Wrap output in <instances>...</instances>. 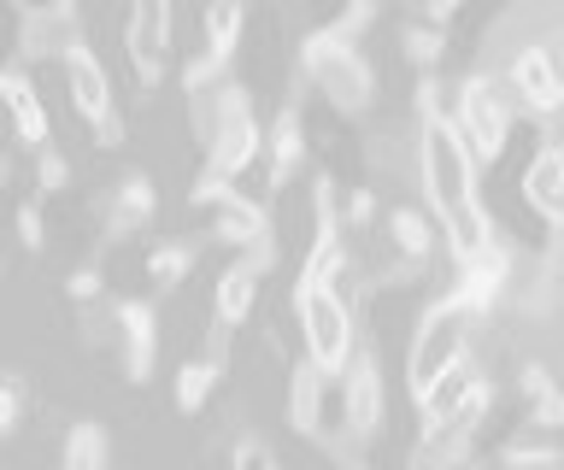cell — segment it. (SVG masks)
Returning <instances> with one entry per match:
<instances>
[{"mask_svg": "<svg viewBox=\"0 0 564 470\" xmlns=\"http://www.w3.org/2000/svg\"><path fill=\"white\" fill-rule=\"evenodd\" d=\"M435 95L441 89H423V100H417V112H423L417 171H423V188H430V206L441 218V236H447L453 259H476V253L500 248V241H494V218H488L482 195H476V160L453 124V107H441Z\"/></svg>", "mask_w": 564, "mask_h": 470, "instance_id": "6da1fadb", "label": "cell"}, {"mask_svg": "<svg viewBox=\"0 0 564 470\" xmlns=\"http://www.w3.org/2000/svg\"><path fill=\"white\" fill-rule=\"evenodd\" d=\"M476 324H482V306H476L470 294H458V288H447L430 311H423L417 336H412V353H405V389H412V400L430 394L458 359H470Z\"/></svg>", "mask_w": 564, "mask_h": 470, "instance_id": "7a4b0ae2", "label": "cell"}, {"mask_svg": "<svg viewBox=\"0 0 564 470\" xmlns=\"http://www.w3.org/2000/svg\"><path fill=\"white\" fill-rule=\"evenodd\" d=\"M200 130H206V171L224 183H236L264 147V130H259L253 100H247L241 83H218L200 100Z\"/></svg>", "mask_w": 564, "mask_h": 470, "instance_id": "3957f363", "label": "cell"}, {"mask_svg": "<svg viewBox=\"0 0 564 470\" xmlns=\"http://www.w3.org/2000/svg\"><path fill=\"white\" fill-rule=\"evenodd\" d=\"M300 65H306V77H312L341 112H365V107H370L377 72H370V59L352 47V30H347V24H329V30H317V36H306V47H300Z\"/></svg>", "mask_w": 564, "mask_h": 470, "instance_id": "277c9868", "label": "cell"}, {"mask_svg": "<svg viewBox=\"0 0 564 470\" xmlns=\"http://www.w3.org/2000/svg\"><path fill=\"white\" fill-rule=\"evenodd\" d=\"M294 306H300V329H306V359L317 364V371L341 376L347 364H352V353H359L352 306L335 288H312V283L294 288Z\"/></svg>", "mask_w": 564, "mask_h": 470, "instance_id": "5b68a950", "label": "cell"}, {"mask_svg": "<svg viewBox=\"0 0 564 470\" xmlns=\"http://www.w3.org/2000/svg\"><path fill=\"white\" fill-rule=\"evenodd\" d=\"M453 124H458V135H465L476 165L500 160L506 135H511V95H500L494 77H465V89H458V100H453Z\"/></svg>", "mask_w": 564, "mask_h": 470, "instance_id": "8992f818", "label": "cell"}, {"mask_svg": "<svg viewBox=\"0 0 564 470\" xmlns=\"http://www.w3.org/2000/svg\"><path fill=\"white\" fill-rule=\"evenodd\" d=\"M194 200L212 206V230H218L236 253H276V241H271V212H264L259 200H247L236 183H224V177H200V188H194Z\"/></svg>", "mask_w": 564, "mask_h": 470, "instance_id": "52a82bcc", "label": "cell"}, {"mask_svg": "<svg viewBox=\"0 0 564 470\" xmlns=\"http://www.w3.org/2000/svg\"><path fill=\"white\" fill-rule=\"evenodd\" d=\"M65 77H70V100H77V112L95 124L100 142H118L123 135V118L112 107V83H106V65L88 54L83 42H70L65 47Z\"/></svg>", "mask_w": 564, "mask_h": 470, "instance_id": "ba28073f", "label": "cell"}, {"mask_svg": "<svg viewBox=\"0 0 564 470\" xmlns=\"http://www.w3.org/2000/svg\"><path fill=\"white\" fill-rule=\"evenodd\" d=\"M123 47H130V65H135L141 89H159L165 54H171V0H135L130 24H123Z\"/></svg>", "mask_w": 564, "mask_h": 470, "instance_id": "9c48e42d", "label": "cell"}, {"mask_svg": "<svg viewBox=\"0 0 564 470\" xmlns=\"http://www.w3.org/2000/svg\"><path fill=\"white\" fill-rule=\"evenodd\" d=\"M341 424L352 441H370L382 429V359L377 347H359L341 371Z\"/></svg>", "mask_w": 564, "mask_h": 470, "instance_id": "30bf717a", "label": "cell"}, {"mask_svg": "<svg viewBox=\"0 0 564 470\" xmlns=\"http://www.w3.org/2000/svg\"><path fill=\"white\" fill-rule=\"evenodd\" d=\"M506 89L523 100L529 112H558L564 107V65L553 59V47H523L506 65Z\"/></svg>", "mask_w": 564, "mask_h": 470, "instance_id": "8fae6325", "label": "cell"}, {"mask_svg": "<svg viewBox=\"0 0 564 470\" xmlns=\"http://www.w3.org/2000/svg\"><path fill=\"white\" fill-rule=\"evenodd\" d=\"M276 253H236L218 276V294H212V324L224 329H241L247 311H253V294H259V276L271 271Z\"/></svg>", "mask_w": 564, "mask_h": 470, "instance_id": "7c38bea8", "label": "cell"}, {"mask_svg": "<svg viewBox=\"0 0 564 470\" xmlns=\"http://www.w3.org/2000/svg\"><path fill=\"white\" fill-rule=\"evenodd\" d=\"M153 306L148 300H118V336H123V376L148 382L153 376V353H159V329H153Z\"/></svg>", "mask_w": 564, "mask_h": 470, "instance_id": "4fadbf2b", "label": "cell"}, {"mask_svg": "<svg viewBox=\"0 0 564 470\" xmlns=\"http://www.w3.org/2000/svg\"><path fill=\"white\" fill-rule=\"evenodd\" d=\"M523 200L535 206L546 223H564V142L535 147V160L523 171Z\"/></svg>", "mask_w": 564, "mask_h": 470, "instance_id": "5bb4252c", "label": "cell"}, {"mask_svg": "<svg viewBox=\"0 0 564 470\" xmlns=\"http://www.w3.org/2000/svg\"><path fill=\"white\" fill-rule=\"evenodd\" d=\"M300 153H306V118H300V107L289 100V107L271 118V130H264V171H271L276 188L300 171Z\"/></svg>", "mask_w": 564, "mask_h": 470, "instance_id": "9a60e30c", "label": "cell"}, {"mask_svg": "<svg viewBox=\"0 0 564 470\" xmlns=\"http://www.w3.org/2000/svg\"><path fill=\"white\" fill-rule=\"evenodd\" d=\"M476 382H482V376H476V364H470V359H458L453 371H447V376H441L430 394L417 400L423 429H435V424H458V412H465V400L476 394Z\"/></svg>", "mask_w": 564, "mask_h": 470, "instance_id": "2e32d148", "label": "cell"}, {"mask_svg": "<svg viewBox=\"0 0 564 470\" xmlns=\"http://www.w3.org/2000/svg\"><path fill=\"white\" fill-rule=\"evenodd\" d=\"M324 394H329V371H317V364H294L289 376V424L300 435H317L324 429Z\"/></svg>", "mask_w": 564, "mask_h": 470, "instance_id": "e0dca14e", "label": "cell"}, {"mask_svg": "<svg viewBox=\"0 0 564 470\" xmlns=\"http://www.w3.org/2000/svg\"><path fill=\"white\" fill-rule=\"evenodd\" d=\"M0 100H7L18 135H24L30 147H47V112H42V100H35V83H30L24 72H0Z\"/></svg>", "mask_w": 564, "mask_h": 470, "instance_id": "ac0fdd59", "label": "cell"}, {"mask_svg": "<svg viewBox=\"0 0 564 470\" xmlns=\"http://www.w3.org/2000/svg\"><path fill=\"white\" fill-rule=\"evenodd\" d=\"M153 177L148 171H135V177H123L118 188H112V212H106V230L112 236H130V230H141V223L153 218Z\"/></svg>", "mask_w": 564, "mask_h": 470, "instance_id": "d6986e66", "label": "cell"}, {"mask_svg": "<svg viewBox=\"0 0 564 470\" xmlns=\"http://www.w3.org/2000/svg\"><path fill=\"white\" fill-rule=\"evenodd\" d=\"M388 236H394V253L405 259V265H423L435 248V230H430V218L417 212V206H400L394 218H388Z\"/></svg>", "mask_w": 564, "mask_h": 470, "instance_id": "ffe728a7", "label": "cell"}, {"mask_svg": "<svg viewBox=\"0 0 564 470\" xmlns=\"http://www.w3.org/2000/svg\"><path fill=\"white\" fill-rule=\"evenodd\" d=\"M112 447H106V429L100 424H77L65 441V470H106Z\"/></svg>", "mask_w": 564, "mask_h": 470, "instance_id": "44dd1931", "label": "cell"}, {"mask_svg": "<svg viewBox=\"0 0 564 470\" xmlns=\"http://www.w3.org/2000/svg\"><path fill=\"white\" fill-rule=\"evenodd\" d=\"M224 364H212V359H194L176 371V412H200L206 406V394H212V382H218Z\"/></svg>", "mask_w": 564, "mask_h": 470, "instance_id": "7402d4cb", "label": "cell"}, {"mask_svg": "<svg viewBox=\"0 0 564 470\" xmlns=\"http://www.w3.org/2000/svg\"><path fill=\"white\" fill-rule=\"evenodd\" d=\"M188 271H194V248H188V241H165V248L148 253V276L159 288H176Z\"/></svg>", "mask_w": 564, "mask_h": 470, "instance_id": "603a6c76", "label": "cell"}, {"mask_svg": "<svg viewBox=\"0 0 564 470\" xmlns=\"http://www.w3.org/2000/svg\"><path fill=\"white\" fill-rule=\"evenodd\" d=\"M405 54H412V65H435L441 59V24H412L405 30Z\"/></svg>", "mask_w": 564, "mask_h": 470, "instance_id": "cb8c5ba5", "label": "cell"}, {"mask_svg": "<svg viewBox=\"0 0 564 470\" xmlns=\"http://www.w3.org/2000/svg\"><path fill=\"white\" fill-rule=\"evenodd\" d=\"M18 412H24V376H0V435L18 429Z\"/></svg>", "mask_w": 564, "mask_h": 470, "instance_id": "d4e9b609", "label": "cell"}, {"mask_svg": "<svg viewBox=\"0 0 564 470\" xmlns=\"http://www.w3.org/2000/svg\"><path fill=\"white\" fill-rule=\"evenodd\" d=\"M229 470H276V459H271V447H264V441H236Z\"/></svg>", "mask_w": 564, "mask_h": 470, "instance_id": "484cf974", "label": "cell"}, {"mask_svg": "<svg viewBox=\"0 0 564 470\" xmlns=\"http://www.w3.org/2000/svg\"><path fill=\"white\" fill-rule=\"evenodd\" d=\"M35 177H42V188H47V195H53V188H65V177H70L65 153H53V147H42V160H35Z\"/></svg>", "mask_w": 564, "mask_h": 470, "instance_id": "4316f807", "label": "cell"}, {"mask_svg": "<svg viewBox=\"0 0 564 470\" xmlns=\"http://www.w3.org/2000/svg\"><path fill=\"white\" fill-rule=\"evenodd\" d=\"M18 241H24L30 253L47 241V230H42V212H35V206H18Z\"/></svg>", "mask_w": 564, "mask_h": 470, "instance_id": "83f0119b", "label": "cell"}, {"mask_svg": "<svg viewBox=\"0 0 564 470\" xmlns=\"http://www.w3.org/2000/svg\"><path fill=\"white\" fill-rule=\"evenodd\" d=\"M388 7H394V0H352V7H347V19H341V24H347V30H359V24H370V19H382V12H388Z\"/></svg>", "mask_w": 564, "mask_h": 470, "instance_id": "f1b7e54d", "label": "cell"}, {"mask_svg": "<svg viewBox=\"0 0 564 470\" xmlns=\"http://www.w3.org/2000/svg\"><path fill=\"white\" fill-rule=\"evenodd\" d=\"M70 294H77V300H88V294H100V271H77V276H70Z\"/></svg>", "mask_w": 564, "mask_h": 470, "instance_id": "f546056e", "label": "cell"}, {"mask_svg": "<svg viewBox=\"0 0 564 470\" xmlns=\"http://www.w3.org/2000/svg\"><path fill=\"white\" fill-rule=\"evenodd\" d=\"M458 7V0H435V12H453Z\"/></svg>", "mask_w": 564, "mask_h": 470, "instance_id": "4dcf8cb0", "label": "cell"}]
</instances>
